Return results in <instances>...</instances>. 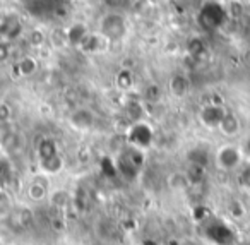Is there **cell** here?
<instances>
[{
    "instance_id": "14",
    "label": "cell",
    "mask_w": 250,
    "mask_h": 245,
    "mask_svg": "<svg viewBox=\"0 0 250 245\" xmlns=\"http://www.w3.org/2000/svg\"><path fill=\"white\" fill-rule=\"evenodd\" d=\"M185 177H187L190 185H201L206 180V166L188 163V168L185 170Z\"/></svg>"
},
{
    "instance_id": "13",
    "label": "cell",
    "mask_w": 250,
    "mask_h": 245,
    "mask_svg": "<svg viewBox=\"0 0 250 245\" xmlns=\"http://www.w3.org/2000/svg\"><path fill=\"white\" fill-rule=\"evenodd\" d=\"M22 29V24L19 22L18 18H5L4 22L0 24V33H2V36H4L5 40H14L16 36L21 33Z\"/></svg>"
},
{
    "instance_id": "30",
    "label": "cell",
    "mask_w": 250,
    "mask_h": 245,
    "mask_svg": "<svg viewBox=\"0 0 250 245\" xmlns=\"http://www.w3.org/2000/svg\"><path fill=\"white\" fill-rule=\"evenodd\" d=\"M245 153H247V155L250 156V137L247 139V142H245Z\"/></svg>"
},
{
    "instance_id": "31",
    "label": "cell",
    "mask_w": 250,
    "mask_h": 245,
    "mask_svg": "<svg viewBox=\"0 0 250 245\" xmlns=\"http://www.w3.org/2000/svg\"><path fill=\"white\" fill-rule=\"evenodd\" d=\"M236 245H250V244H236Z\"/></svg>"
},
{
    "instance_id": "21",
    "label": "cell",
    "mask_w": 250,
    "mask_h": 245,
    "mask_svg": "<svg viewBox=\"0 0 250 245\" xmlns=\"http://www.w3.org/2000/svg\"><path fill=\"white\" fill-rule=\"evenodd\" d=\"M100 170H101V173H103L104 177H117V175H118L117 165H115L113 159L108 158V156L101 158V161H100Z\"/></svg>"
},
{
    "instance_id": "10",
    "label": "cell",
    "mask_w": 250,
    "mask_h": 245,
    "mask_svg": "<svg viewBox=\"0 0 250 245\" xmlns=\"http://www.w3.org/2000/svg\"><path fill=\"white\" fill-rule=\"evenodd\" d=\"M240 127H242V125H240V118L236 117L233 111L226 110L225 117H223V120L218 129L223 135H226V137H235V135L240 132Z\"/></svg>"
},
{
    "instance_id": "4",
    "label": "cell",
    "mask_w": 250,
    "mask_h": 245,
    "mask_svg": "<svg viewBox=\"0 0 250 245\" xmlns=\"http://www.w3.org/2000/svg\"><path fill=\"white\" fill-rule=\"evenodd\" d=\"M202 235L212 245H236V231L218 218L209 216L202 223Z\"/></svg>"
},
{
    "instance_id": "23",
    "label": "cell",
    "mask_w": 250,
    "mask_h": 245,
    "mask_svg": "<svg viewBox=\"0 0 250 245\" xmlns=\"http://www.w3.org/2000/svg\"><path fill=\"white\" fill-rule=\"evenodd\" d=\"M125 110H127V113H129V117L132 118L134 122H139L141 115H143V108H141V105L137 103V101H130V103H127V107H125Z\"/></svg>"
},
{
    "instance_id": "25",
    "label": "cell",
    "mask_w": 250,
    "mask_h": 245,
    "mask_svg": "<svg viewBox=\"0 0 250 245\" xmlns=\"http://www.w3.org/2000/svg\"><path fill=\"white\" fill-rule=\"evenodd\" d=\"M81 46H83V50H86V52H96L100 43H98V38L94 35H86V38L83 40Z\"/></svg>"
},
{
    "instance_id": "9",
    "label": "cell",
    "mask_w": 250,
    "mask_h": 245,
    "mask_svg": "<svg viewBox=\"0 0 250 245\" xmlns=\"http://www.w3.org/2000/svg\"><path fill=\"white\" fill-rule=\"evenodd\" d=\"M69 122L74 129L77 131H89L94 127V122H96V115L89 110V108H77L70 113Z\"/></svg>"
},
{
    "instance_id": "7",
    "label": "cell",
    "mask_w": 250,
    "mask_h": 245,
    "mask_svg": "<svg viewBox=\"0 0 250 245\" xmlns=\"http://www.w3.org/2000/svg\"><path fill=\"white\" fill-rule=\"evenodd\" d=\"M242 163V151L233 144H225L216 151V165L225 172H231Z\"/></svg>"
},
{
    "instance_id": "27",
    "label": "cell",
    "mask_w": 250,
    "mask_h": 245,
    "mask_svg": "<svg viewBox=\"0 0 250 245\" xmlns=\"http://www.w3.org/2000/svg\"><path fill=\"white\" fill-rule=\"evenodd\" d=\"M228 209H229V214H231L233 218H236V220H240V218L245 214V207H243L242 202H238V200H231Z\"/></svg>"
},
{
    "instance_id": "15",
    "label": "cell",
    "mask_w": 250,
    "mask_h": 245,
    "mask_svg": "<svg viewBox=\"0 0 250 245\" xmlns=\"http://www.w3.org/2000/svg\"><path fill=\"white\" fill-rule=\"evenodd\" d=\"M188 163H194V165H201L208 168V163H209V151L202 146H197V148L190 149L187 155Z\"/></svg>"
},
{
    "instance_id": "22",
    "label": "cell",
    "mask_w": 250,
    "mask_h": 245,
    "mask_svg": "<svg viewBox=\"0 0 250 245\" xmlns=\"http://www.w3.org/2000/svg\"><path fill=\"white\" fill-rule=\"evenodd\" d=\"M168 183H170L171 189H187V187L190 185L187 177H185V173H173V175L170 177V180H168Z\"/></svg>"
},
{
    "instance_id": "29",
    "label": "cell",
    "mask_w": 250,
    "mask_h": 245,
    "mask_svg": "<svg viewBox=\"0 0 250 245\" xmlns=\"http://www.w3.org/2000/svg\"><path fill=\"white\" fill-rule=\"evenodd\" d=\"M129 0H106V4L111 5V7H124Z\"/></svg>"
},
{
    "instance_id": "16",
    "label": "cell",
    "mask_w": 250,
    "mask_h": 245,
    "mask_svg": "<svg viewBox=\"0 0 250 245\" xmlns=\"http://www.w3.org/2000/svg\"><path fill=\"white\" fill-rule=\"evenodd\" d=\"M12 175H14L12 163L4 156H0V187H5L7 183H11Z\"/></svg>"
},
{
    "instance_id": "24",
    "label": "cell",
    "mask_w": 250,
    "mask_h": 245,
    "mask_svg": "<svg viewBox=\"0 0 250 245\" xmlns=\"http://www.w3.org/2000/svg\"><path fill=\"white\" fill-rule=\"evenodd\" d=\"M144 98H146L147 101H158L161 98V89L160 86H156V84H149V86L146 88V91H144Z\"/></svg>"
},
{
    "instance_id": "2",
    "label": "cell",
    "mask_w": 250,
    "mask_h": 245,
    "mask_svg": "<svg viewBox=\"0 0 250 245\" xmlns=\"http://www.w3.org/2000/svg\"><path fill=\"white\" fill-rule=\"evenodd\" d=\"M36 155H38V163L40 168L46 175H55L63 168V159L57 148V142L50 137H43L38 142L36 148Z\"/></svg>"
},
{
    "instance_id": "5",
    "label": "cell",
    "mask_w": 250,
    "mask_h": 245,
    "mask_svg": "<svg viewBox=\"0 0 250 245\" xmlns=\"http://www.w3.org/2000/svg\"><path fill=\"white\" fill-rule=\"evenodd\" d=\"M98 31L104 40L111 43H118L127 36L129 31V22L125 19V16L118 14V12H106L103 18L100 19L98 24Z\"/></svg>"
},
{
    "instance_id": "3",
    "label": "cell",
    "mask_w": 250,
    "mask_h": 245,
    "mask_svg": "<svg viewBox=\"0 0 250 245\" xmlns=\"http://www.w3.org/2000/svg\"><path fill=\"white\" fill-rule=\"evenodd\" d=\"M115 165H117V172L120 173L124 178H127V180L137 178L144 166L143 149L134 148V146L129 144L125 149H122V153L118 155Z\"/></svg>"
},
{
    "instance_id": "12",
    "label": "cell",
    "mask_w": 250,
    "mask_h": 245,
    "mask_svg": "<svg viewBox=\"0 0 250 245\" xmlns=\"http://www.w3.org/2000/svg\"><path fill=\"white\" fill-rule=\"evenodd\" d=\"M46 194H48V185H46V182H43V178H33L31 182H29L28 197L31 200L40 202V200L45 199Z\"/></svg>"
},
{
    "instance_id": "18",
    "label": "cell",
    "mask_w": 250,
    "mask_h": 245,
    "mask_svg": "<svg viewBox=\"0 0 250 245\" xmlns=\"http://www.w3.org/2000/svg\"><path fill=\"white\" fill-rule=\"evenodd\" d=\"M206 43L202 42L201 38H192L188 40V45H187V52L192 59H201L202 55L206 53Z\"/></svg>"
},
{
    "instance_id": "19",
    "label": "cell",
    "mask_w": 250,
    "mask_h": 245,
    "mask_svg": "<svg viewBox=\"0 0 250 245\" xmlns=\"http://www.w3.org/2000/svg\"><path fill=\"white\" fill-rule=\"evenodd\" d=\"M115 83H117V86L120 88V89L127 91L132 88L134 84V74L130 72L129 69H122L120 72L117 74V79H115Z\"/></svg>"
},
{
    "instance_id": "11",
    "label": "cell",
    "mask_w": 250,
    "mask_h": 245,
    "mask_svg": "<svg viewBox=\"0 0 250 245\" xmlns=\"http://www.w3.org/2000/svg\"><path fill=\"white\" fill-rule=\"evenodd\" d=\"M168 89L175 98H184L190 89V81L184 74H175V76H171L170 83H168Z\"/></svg>"
},
{
    "instance_id": "17",
    "label": "cell",
    "mask_w": 250,
    "mask_h": 245,
    "mask_svg": "<svg viewBox=\"0 0 250 245\" xmlns=\"http://www.w3.org/2000/svg\"><path fill=\"white\" fill-rule=\"evenodd\" d=\"M86 26L84 24H74L72 28L67 29V40L70 45H81L83 40L86 38Z\"/></svg>"
},
{
    "instance_id": "6",
    "label": "cell",
    "mask_w": 250,
    "mask_h": 245,
    "mask_svg": "<svg viewBox=\"0 0 250 245\" xmlns=\"http://www.w3.org/2000/svg\"><path fill=\"white\" fill-rule=\"evenodd\" d=\"M154 141V132L146 122H134L127 131V142L134 148L147 149Z\"/></svg>"
},
{
    "instance_id": "20",
    "label": "cell",
    "mask_w": 250,
    "mask_h": 245,
    "mask_svg": "<svg viewBox=\"0 0 250 245\" xmlns=\"http://www.w3.org/2000/svg\"><path fill=\"white\" fill-rule=\"evenodd\" d=\"M36 67H38V64H36V60L31 59V57H24V59H21L18 64V70L21 76H31L36 70Z\"/></svg>"
},
{
    "instance_id": "8",
    "label": "cell",
    "mask_w": 250,
    "mask_h": 245,
    "mask_svg": "<svg viewBox=\"0 0 250 245\" xmlns=\"http://www.w3.org/2000/svg\"><path fill=\"white\" fill-rule=\"evenodd\" d=\"M226 113V108L221 103H208L201 108V122L206 125L208 129H218L221 124L223 117Z\"/></svg>"
},
{
    "instance_id": "28",
    "label": "cell",
    "mask_w": 250,
    "mask_h": 245,
    "mask_svg": "<svg viewBox=\"0 0 250 245\" xmlns=\"http://www.w3.org/2000/svg\"><path fill=\"white\" fill-rule=\"evenodd\" d=\"M12 117V108L7 103H0V122H9Z\"/></svg>"
},
{
    "instance_id": "1",
    "label": "cell",
    "mask_w": 250,
    "mask_h": 245,
    "mask_svg": "<svg viewBox=\"0 0 250 245\" xmlns=\"http://www.w3.org/2000/svg\"><path fill=\"white\" fill-rule=\"evenodd\" d=\"M228 21V9L219 2H206L197 12V26L206 33L221 29Z\"/></svg>"
},
{
    "instance_id": "26",
    "label": "cell",
    "mask_w": 250,
    "mask_h": 245,
    "mask_svg": "<svg viewBox=\"0 0 250 245\" xmlns=\"http://www.w3.org/2000/svg\"><path fill=\"white\" fill-rule=\"evenodd\" d=\"M209 216H211V211H209L206 206H197V207H194V220L197 221L199 224L204 223V221L208 220Z\"/></svg>"
}]
</instances>
